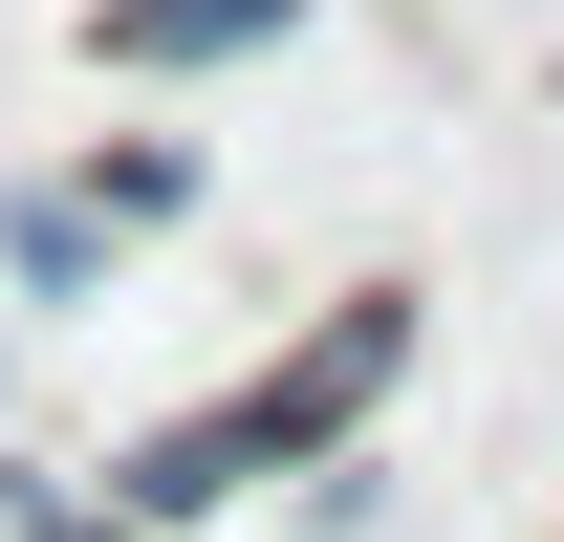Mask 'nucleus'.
Masks as SVG:
<instances>
[{
    "instance_id": "2",
    "label": "nucleus",
    "mask_w": 564,
    "mask_h": 542,
    "mask_svg": "<svg viewBox=\"0 0 564 542\" xmlns=\"http://www.w3.org/2000/svg\"><path fill=\"white\" fill-rule=\"evenodd\" d=\"M304 0H87V66H131V87H196V66H261Z\"/></svg>"
},
{
    "instance_id": "4",
    "label": "nucleus",
    "mask_w": 564,
    "mask_h": 542,
    "mask_svg": "<svg viewBox=\"0 0 564 542\" xmlns=\"http://www.w3.org/2000/svg\"><path fill=\"white\" fill-rule=\"evenodd\" d=\"M66 196L109 217V239H152V217H196V152H174V131H131V152H87Z\"/></svg>"
},
{
    "instance_id": "1",
    "label": "nucleus",
    "mask_w": 564,
    "mask_h": 542,
    "mask_svg": "<svg viewBox=\"0 0 564 542\" xmlns=\"http://www.w3.org/2000/svg\"><path fill=\"white\" fill-rule=\"evenodd\" d=\"M391 369H413V282H348V304H326V326L282 347V369H239V391L217 412H174V434H131V456H109V521H217V499H239V477H326L369 434V391H391Z\"/></svg>"
},
{
    "instance_id": "3",
    "label": "nucleus",
    "mask_w": 564,
    "mask_h": 542,
    "mask_svg": "<svg viewBox=\"0 0 564 542\" xmlns=\"http://www.w3.org/2000/svg\"><path fill=\"white\" fill-rule=\"evenodd\" d=\"M0 282H44V304H87V282H109V217H87L66 174H44V196H0Z\"/></svg>"
},
{
    "instance_id": "5",
    "label": "nucleus",
    "mask_w": 564,
    "mask_h": 542,
    "mask_svg": "<svg viewBox=\"0 0 564 542\" xmlns=\"http://www.w3.org/2000/svg\"><path fill=\"white\" fill-rule=\"evenodd\" d=\"M22 542H131V521H109V499H44V477H22Z\"/></svg>"
}]
</instances>
